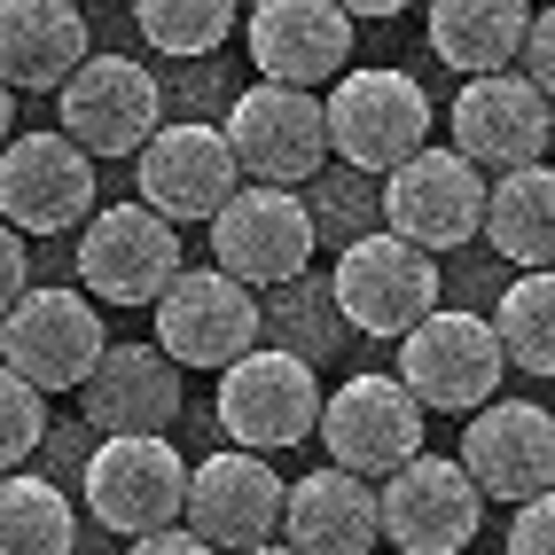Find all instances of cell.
I'll return each mask as SVG.
<instances>
[{
  "mask_svg": "<svg viewBox=\"0 0 555 555\" xmlns=\"http://www.w3.org/2000/svg\"><path fill=\"white\" fill-rule=\"evenodd\" d=\"M486 525V493L469 486L454 454H406L376 477V540L399 555H462Z\"/></svg>",
  "mask_w": 555,
  "mask_h": 555,
  "instance_id": "6da1fadb",
  "label": "cell"
},
{
  "mask_svg": "<svg viewBox=\"0 0 555 555\" xmlns=\"http://www.w3.org/2000/svg\"><path fill=\"white\" fill-rule=\"evenodd\" d=\"M204 228H211V258H219L235 282H250V289H289V282H306L313 243H321L313 211L289 196V189H274V180H235L228 204H219Z\"/></svg>",
  "mask_w": 555,
  "mask_h": 555,
  "instance_id": "7a4b0ae2",
  "label": "cell"
},
{
  "mask_svg": "<svg viewBox=\"0 0 555 555\" xmlns=\"http://www.w3.org/2000/svg\"><path fill=\"white\" fill-rule=\"evenodd\" d=\"M321 415V376L306 352H282V345H250L219 367V430L250 454H282V447H306Z\"/></svg>",
  "mask_w": 555,
  "mask_h": 555,
  "instance_id": "3957f363",
  "label": "cell"
},
{
  "mask_svg": "<svg viewBox=\"0 0 555 555\" xmlns=\"http://www.w3.org/2000/svg\"><path fill=\"white\" fill-rule=\"evenodd\" d=\"M438 306V250L406 243L391 228L352 235L328 274V313L352 321L360 337H399L406 321H423Z\"/></svg>",
  "mask_w": 555,
  "mask_h": 555,
  "instance_id": "277c9868",
  "label": "cell"
},
{
  "mask_svg": "<svg viewBox=\"0 0 555 555\" xmlns=\"http://www.w3.org/2000/svg\"><path fill=\"white\" fill-rule=\"evenodd\" d=\"M391 345H399V384L423 399V415H430V406H438V415H469V406L493 399L501 376H508L493 321L454 313V306H430L423 321H406Z\"/></svg>",
  "mask_w": 555,
  "mask_h": 555,
  "instance_id": "5b68a950",
  "label": "cell"
},
{
  "mask_svg": "<svg viewBox=\"0 0 555 555\" xmlns=\"http://www.w3.org/2000/svg\"><path fill=\"white\" fill-rule=\"evenodd\" d=\"M55 109H63V133L87 157H133L165 118V87L133 55H79L55 79Z\"/></svg>",
  "mask_w": 555,
  "mask_h": 555,
  "instance_id": "8992f818",
  "label": "cell"
},
{
  "mask_svg": "<svg viewBox=\"0 0 555 555\" xmlns=\"http://www.w3.org/2000/svg\"><path fill=\"white\" fill-rule=\"evenodd\" d=\"M328 150L352 172H391L415 141H430V94L406 70H337V94L321 102Z\"/></svg>",
  "mask_w": 555,
  "mask_h": 555,
  "instance_id": "52a82bcc",
  "label": "cell"
},
{
  "mask_svg": "<svg viewBox=\"0 0 555 555\" xmlns=\"http://www.w3.org/2000/svg\"><path fill=\"white\" fill-rule=\"evenodd\" d=\"M180 493H189V462L172 454L165 430H102V447L87 454V516L118 540L172 525Z\"/></svg>",
  "mask_w": 555,
  "mask_h": 555,
  "instance_id": "ba28073f",
  "label": "cell"
},
{
  "mask_svg": "<svg viewBox=\"0 0 555 555\" xmlns=\"http://www.w3.org/2000/svg\"><path fill=\"white\" fill-rule=\"evenodd\" d=\"M228 150L243 180H274V189H306V180L328 165V126H321V94L313 87H243L228 109Z\"/></svg>",
  "mask_w": 555,
  "mask_h": 555,
  "instance_id": "9c48e42d",
  "label": "cell"
},
{
  "mask_svg": "<svg viewBox=\"0 0 555 555\" xmlns=\"http://www.w3.org/2000/svg\"><path fill=\"white\" fill-rule=\"evenodd\" d=\"M102 345H109V328L87 306V289H31L24 282L16 298L0 306V360L40 391H70L94 367Z\"/></svg>",
  "mask_w": 555,
  "mask_h": 555,
  "instance_id": "30bf717a",
  "label": "cell"
},
{
  "mask_svg": "<svg viewBox=\"0 0 555 555\" xmlns=\"http://www.w3.org/2000/svg\"><path fill=\"white\" fill-rule=\"evenodd\" d=\"M267 337V313H258V289L235 282L228 267H180L157 289V345L180 367H228L235 352H250Z\"/></svg>",
  "mask_w": 555,
  "mask_h": 555,
  "instance_id": "8fae6325",
  "label": "cell"
},
{
  "mask_svg": "<svg viewBox=\"0 0 555 555\" xmlns=\"http://www.w3.org/2000/svg\"><path fill=\"white\" fill-rule=\"evenodd\" d=\"M87 211H94V157L63 126L0 141V219L16 235H70Z\"/></svg>",
  "mask_w": 555,
  "mask_h": 555,
  "instance_id": "7c38bea8",
  "label": "cell"
},
{
  "mask_svg": "<svg viewBox=\"0 0 555 555\" xmlns=\"http://www.w3.org/2000/svg\"><path fill=\"white\" fill-rule=\"evenodd\" d=\"M477 211H486V172L462 150L415 141V150L384 172V228L423 243V250H462L477 235Z\"/></svg>",
  "mask_w": 555,
  "mask_h": 555,
  "instance_id": "4fadbf2b",
  "label": "cell"
},
{
  "mask_svg": "<svg viewBox=\"0 0 555 555\" xmlns=\"http://www.w3.org/2000/svg\"><path fill=\"white\" fill-rule=\"evenodd\" d=\"M87 243H79V274H87V298L102 306H157V289L180 274V235L172 219L150 204H109L94 219H79Z\"/></svg>",
  "mask_w": 555,
  "mask_h": 555,
  "instance_id": "5bb4252c",
  "label": "cell"
},
{
  "mask_svg": "<svg viewBox=\"0 0 555 555\" xmlns=\"http://www.w3.org/2000/svg\"><path fill=\"white\" fill-rule=\"evenodd\" d=\"M180 516L196 525L204 547L258 555V547L282 540V477H274V462H258L250 447H228V454H211V462H189Z\"/></svg>",
  "mask_w": 555,
  "mask_h": 555,
  "instance_id": "9a60e30c",
  "label": "cell"
},
{
  "mask_svg": "<svg viewBox=\"0 0 555 555\" xmlns=\"http://www.w3.org/2000/svg\"><path fill=\"white\" fill-rule=\"evenodd\" d=\"M313 430H321V447L337 469L384 477L391 462H406L423 447V399L399 376H345L337 391H321Z\"/></svg>",
  "mask_w": 555,
  "mask_h": 555,
  "instance_id": "2e32d148",
  "label": "cell"
},
{
  "mask_svg": "<svg viewBox=\"0 0 555 555\" xmlns=\"http://www.w3.org/2000/svg\"><path fill=\"white\" fill-rule=\"evenodd\" d=\"M454 462L469 469V486L486 501L547 493L555 486V415L540 399H477Z\"/></svg>",
  "mask_w": 555,
  "mask_h": 555,
  "instance_id": "e0dca14e",
  "label": "cell"
},
{
  "mask_svg": "<svg viewBox=\"0 0 555 555\" xmlns=\"http://www.w3.org/2000/svg\"><path fill=\"white\" fill-rule=\"evenodd\" d=\"M133 172H141V204L165 211L172 228H180V219H211L219 204H228V189L243 180L228 133L196 126V118H180V126L157 118V133L133 150Z\"/></svg>",
  "mask_w": 555,
  "mask_h": 555,
  "instance_id": "ac0fdd59",
  "label": "cell"
},
{
  "mask_svg": "<svg viewBox=\"0 0 555 555\" xmlns=\"http://www.w3.org/2000/svg\"><path fill=\"white\" fill-rule=\"evenodd\" d=\"M547 87L516 79V70H477V79L454 94V150L477 172H501V165H532L547 150Z\"/></svg>",
  "mask_w": 555,
  "mask_h": 555,
  "instance_id": "d6986e66",
  "label": "cell"
},
{
  "mask_svg": "<svg viewBox=\"0 0 555 555\" xmlns=\"http://www.w3.org/2000/svg\"><path fill=\"white\" fill-rule=\"evenodd\" d=\"M243 31H250V63L282 87H328L352 63L345 0H258Z\"/></svg>",
  "mask_w": 555,
  "mask_h": 555,
  "instance_id": "ffe728a7",
  "label": "cell"
},
{
  "mask_svg": "<svg viewBox=\"0 0 555 555\" xmlns=\"http://www.w3.org/2000/svg\"><path fill=\"white\" fill-rule=\"evenodd\" d=\"M70 391H79V415L94 430H172L180 423V360L165 345H102Z\"/></svg>",
  "mask_w": 555,
  "mask_h": 555,
  "instance_id": "44dd1931",
  "label": "cell"
},
{
  "mask_svg": "<svg viewBox=\"0 0 555 555\" xmlns=\"http://www.w3.org/2000/svg\"><path fill=\"white\" fill-rule=\"evenodd\" d=\"M282 540L298 555H367L376 547V477L328 462L282 486Z\"/></svg>",
  "mask_w": 555,
  "mask_h": 555,
  "instance_id": "7402d4cb",
  "label": "cell"
},
{
  "mask_svg": "<svg viewBox=\"0 0 555 555\" xmlns=\"http://www.w3.org/2000/svg\"><path fill=\"white\" fill-rule=\"evenodd\" d=\"M87 55L79 0H0V79L24 94H55V79Z\"/></svg>",
  "mask_w": 555,
  "mask_h": 555,
  "instance_id": "603a6c76",
  "label": "cell"
},
{
  "mask_svg": "<svg viewBox=\"0 0 555 555\" xmlns=\"http://www.w3.org/2000/svg\"><path fill=\"white\" fill-rule=\"evenodd\" d=\"M477 235H486L508 267H547L555 258V172L532 165H501V180L486 189V211H477Z\"/></svg>",
  "mask_w": 555,
  "mask_h": 555,
  "instance_id": "cb8c5ba5",
  "label": "cell"
},
{
  "mask_svg": "<svg viewBox=\"0 0 555 555\" xmlns=\"http://www.w3.org/2000/svg\"><path fill=\"white\" fill-rule=\"evenodd\" d=\"M525 0H430V48L447 70L477 79V70L516 63V40H525Z\"/></svg>",
  "mask_w": 555,
  "mask_h": 555,
  "instance_id": "d4e9b609",
  "label": "cell"
},
{
  "mask_svg": "<svg viewBox=\"0 0 555 555\" xmlns=\"http://www.w3.org/2000/svg\"><path fill=\"white\" fill-rule=\"evenodd\" d=\"M79 547V508L55 477H0V555H70Z\"/></svg>",
  "mask_w": 555,
  "mask_h": 555,
  "instance_id": "484cf974",
  "label": "cell"
},
{
  "mask_svg": "<svg viewBox=\"0 0 555 555\" xmlns=\"http://www.w3.org/2000/svg\"><path fill=\"white\" fill-rule=\"evenodd\" d=\"M493 337H501V360L525 367V376H555V282L547 267H525L501 306H493Z\"/></svg>",
  "mask_w": 555,
  "mask_h": 555,
  "instance_id": "4316f807",
  "label": "cell"
},
{
  "mask_svg": "<svg viewBox=\"0 0 555 555\" xmlns=\"http://www.w3.org/2000/svg\"><path fill=\"white\" fill-rule=\"evenodd\" d=\"M235 16H243L235 0H133V31H141L157 55H180V63L211 55V48L235 31Z\"/></svg>",
  "mask_w": 555,
  "mask_h": 555,
  "instance_id": "83f0119b",
  "label": "cell"
},
{
  "mask_svg": "<svg viewBox=\"0 0 555 555\" xmlns=\"http://www.w3.org/2000/svg\"><path fill=\"white\" fill-rule=\"evenodd\" d=\"M40 438H48V391L24 384L16 367L0 360V469H16Z\"/></svg>",
  "mask_w": 555,
  "mask_h": 555,
  "instance_id": "f1b7e54d",
  "label": "cell"
},
{
  "mask_svg": "<svg viewBox=\"0 0 555 555\" xmlns=\"http://www.w3.org/2000/svg\"><path fill=\"white\" fill-rule=\"evenodd\" d=\"M516 508V525H508V555H547V525H555V501L547 493H525V501H508Z\"/></svg>",
  "mask_w": 555,
  "mask_h": 555,
  "instance_id": "f546056e",
  "label": "cell"
},
{
  "mask_svg": "<svg viewBox=\"0 0 555 555\" xmlns=\"http://www.w3.org/2000/svg\"><path fill=\"white\" fill-rule=\"evenodd\" d=\"M516 55H525V79H532V87H555V16H547V9L525 16V40H516Z\"/></svg>",
  "mask_w": 555,
  "mask_h": 555,
  "instance_id": "4dcf8cb0",
  "label": "cell"
},
{
  "mask_svg": "<svg viewBox=\"0 0 555 555\" xmlns=\"http://www.w3.org/2000/svg\"><path fill=\"white\" fill-rule=\"evenodd\" d=\"M126 547H133V555H204V540H196V525H189V532H180V516H172V525H150V532H133Z\"/></svg>",
  "mask_w": 555,
  "mask_h": 555,
  "instance_id": "1f68e13d",
  "label": "cell"
},
{
  "mask_svg": "<svg viewBox=\"0 0 555 555\" xmlns=\"http://www.w3.org/2000/svg\"><path fill=\"white\" fill-rule=\"evenodd\" d=\"M24 274H31V267H24V235L9 228V219H0V306H9L16 289H24Z\"/></svg>",
  "mask_w": 555,
  "mask_h": 555,
  "instance_id": "d6a6232c",
  "label": "cell"
},
{
  "mask_svg": "<svg viewBox=\"0 0 555 555\" xmlns=\"http://www.w3.org/2000/svg\"><path fill=\"white\" fill-rule=\"evenodd\" d=\"M345 9H352V16H399L406 0H345Z\"/></svg>",
  "mask_w": 555,
  "mask_h": 555,
  "instance_id": "836d02e7",
  "label": "cell"
},
{
  "mask_svg": "<svg viewBox=\"0 0 555 555\" xmlns=\"http://www.w3.org/2000/svg\"><path fill=\"white\" fill-rule=\"evenodd\" d=\"M9 133H16V87L0 79V141H9Z\"/></svg>",
  "mask_w": 555,
  "mask_h": 555,
  "instance_id": "e575fe53",
  "label": "cell"
},
{
  "mask_svg": "<svg viewBox=\"0 0 555 555\" xmlns=\"http://www.w3.org/2000/svg\"><path fill=\"white\" fill-rule=\"evenodd\" d=\"M87 9H102V0H87Z\"/></svg>",
  "mask_w": 555,
  "mask_h": 555,
  "instance_id": "d590c367",
  "label": "cell"
}]
</instances>
